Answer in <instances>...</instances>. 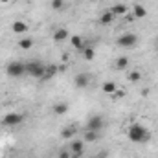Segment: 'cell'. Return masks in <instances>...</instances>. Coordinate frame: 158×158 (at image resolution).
Segmentation results:
<instances>
[{
    "instance_id": "obj_20",
    "label": "cell",
    "mask_w": 158,
    "mask_h": 158,
    "mask_svg": "<svg viewBox=\"0 0 158 158\" xmlns=\"http://www.w3.org/2000/svg\"><path fill=\"white\" fill-rule=\"evenodd\" d=\"M33 39H30V37H24V39H20L19 40V48L20 50H31L33 48Z\"/></svg>"
},
{
    "instance_id": "obj_18",
    "label": "cell",
    "mask_w": 158,
    "mask_h": 158,
    "mask_svg": "<svg viewBox=\"0 0 158 158\" xmlns=\"http://www.w3.org/2000/svg\"><path fill=\"white\" fill-rule=\"evenodd\" d=\"M127 66H129V57H125V55H121V57H118L114 61V68L116 70H125Z\"/></svg>"
},
{
    "instance_id": "obj_28",
    "label": "cell",
    "mask_w": 158,
    "mask_h": 158,
    "mask_svg": "<svg viewBox=\"0 0 158 158\" xmlns=\"http://www.w3.org/2000/svg\"><path fill=\"white\" fill-rule=\"evenodd\" d=\"M156 53H158V42H156Z\"/></svg>"
},
{
    "instance_id": "obj_10",
    "label": "cell",
    "mask_w": 158,
    "mask_h": 158,
    "mask_svg": "<svg viewBox=\"0 0 158 158\" xmlns=\"http://www.w3.org/2000/svg\"><path fill=\"white\" fill-rule=\"evenodd\" d=\"M132 17L138 19V20L145 19V17H147V9H145V6H143V4H134V6H132Z\"/></svg>"
},
{
    "instance_id": "obj_4",
    "label": "cell",
    "mask_w": 158,
    "mask_h": 158,
    "mask_svg": "<svg viewBox=\"0 0 158 158\" xmlns=\"http://www.w3.org/2000/svg\"><path fill=\"white\" fill-rule=\"evenodd\" d=\"M136 42H138V35L136 33H123L116 40V44L119 48H132V46H136Z\"/></svg>"
},
{
    "instance_id": "obj_25",
    "label": "cell",
    "mask_w": 158,
    "mask_h": 158,
    "mask_svg": "<svg viewBox=\"0 0 158 158\" xmlns=\"http://www.w3.org/2000/svg\"><path fill=\"white\" fill-rule=\"evenodd\" d=\"M57 158H72V153L70 151H59Z\"/></svg>"
},
{
    "instance_id": "obj_7",
    "label": "cell",
    "mask_w": 158,
    "mask_h": 158,
    "mask_svg": "<svg viewBox=\"0 0 158 158\" xmlns=\"http://www.w3.org/2000/svg\"><path fill=\"white\" fill-rule=\"evenodd\" d=\"M83 151H85V140H74L72 143H70V153L74 155V156H81L83 155Z\"/></svg>"
},
{
    "instance_id": "obj_2",
    "label": "cell",
    "mask_w": 158,
    "mask_h": 158,
    "mask_svg": "<svg viewBox=\"0 0 158 158\" xmlns=\"http://www.w3.org/2000/svg\"><path fill=\"white\" fill-rule=\"evenodd\" d=\"M44 68H46V64H42L40 61H30V63H26V74L35 79H40L44 76Z\"/></svg>"
},
{
    "instance_id": "obj_14",
    "label": "cell",
    "mask_w": 158,
    "mask_h": 158,
    "mask_svg": "<svg viewBox=\"0 0 158 158\" xmlns=\"http://www.w3.org/2000/svg\"><path fill=\"white\" fill-rule=\"evenodd\" d=\"M110 11L114 13V17H125L127 11H129V6H125V4H114L110 7Z\"/></svg>"
},
{
    "instance_id": "obj_3",
    "label": "cell",
    "mask_w": 158,
    "mask_h": 158,
    "mask_svg": "<svg viewBox=\"0 0 158 158\" xmlns=\"http://www.w3.org/2000/svg\"><path fill=\"white\" fill-rule=\"evenodd\" d=\"M6 74L9 77H22L26 74V63H20V61H13L7 64L6 68Z\"/></svg>"
},
{
    "instance_id": "obj_21",
    "label": "cell",
    "mask_w": 158,
    "mask_h": 158,
    "mask_svg": "<svg viewBox=\"0 0 158 158\" xmlns=\"http://www.w3.org/2000/svg\"><path fill=\"white\" fill-rule=\"evenodd\" d=\"M81 53H83V57H85L86 61H92V59L96 57V50H94V46H85V50H83Z\"/></svg>"
},
{
    "instance_id": "obj_23",
    "label": "cell",
    "mask_w": 158,
    "mask_h": 158,
    "mask_svg": "<svg viewBox=\"0 0 158 158\" xmlns=\"http://www.w3.org/2000/svg\"><path fill=\"white\" fill-rule=\"evenodd\" d=\"M50 6H52V9H53V11H61V9L66 6V2H64V0H52V2H50Z\"/></svg>"
},
{
    "instance_id": "obj_26",
    "label": "cell",
    "mask_w": 158,
    "mask_h": 158,
    "mask_svg": "<svg viewBox=\"0 0 158 158\" xmlns=\"http://www.w3.org/2000/svg\"><path fill=\"white\" fill-rule=\"evenodd\" d=\"M112 96H114V98H123V96H125V90H119V88H118Z\"/></svg>"
},
{
    "instance_id": "obj_27",
    "label": "cell",
    "mask_w": 158,
    "mask_h": 158,
    "mask_svg": "<svg viewBox=\"0 0 158 158\" xmlns=\"http://www.w3.org/2000/svg\"><path fill=\"white\" fill-rule=\"evenodd\" d=\"M11 0H0V4H9Z\"/></svg>"
},
{
    "instance_id": "obj_13",
    "label": "cell",
    "mask_w": 158,
    "mask_h": 158,
    "mask_svg": "<svg viewBox=\"0 0 158 158\" xmlns=\"http://www.w3.org/2000/svg\"><path fill=\"white\" fill-rule=\"evenodd\" d=\"M114 19H116L114 13H112L110 9H107L105 13H101V17H99V24H101V26H109V24L114 22Z\"/></svg>"
},
{
    "instance_id": "obj_8",
    "label": "cell",
    "mask_w": 158,
    "mask_h": 158,
    "mask_svg": "<svg viewBox=\"0 0 158 158\" xmlns=\"http://www.w3.org/2000/svg\"><path fill=\"white\" fill-rule=\"evenodd\" d=\"M11 31L17 33V35H24V33L28 31V22H26V20H15V22L11 24Z\"/></svg>"
},
{
    "instance_id": "obj_1",
    "label": "cell",
    "mask_w": 158,
    "mask_h": 158,
    "mask_svg": "<svg viewBox=\"0 0 158 158\" xmlns=\"http://www.w3.org/2000/svg\"><path fill=\"white\" fill-rule=\"evenodd\" d=\"M127 138L132 143H145V142L151 140V131L142 123H132L127 129Z\"/></svg>"
},
{
    "instance_id": "obj_19",
    "label": "cell",
    "mask_w": 158,
    "mask_h": 158,
    "mask_svg": "<svg viewBox=\"0 0 158 158\" xmlns=\"http://www.w3.org/2000/svg\"><path fill=\"white\" fill-rule=\"evenodd\" d=\"M101 90H103L105 94H110V96H112V94L118 90V86H116V83H114V81H107V83H103Z\"/></svg>"
},
{
    "instance_id": "obj_6",
    "label": "cell",
    "mask_w": 158,
    "mask_h": 158,
    "mask_svg": "<svg viewBox=\"0 0 158 158\" xmlns=\"http://www.w3.org/2000/svg\"><path fill=\"white\" fill-rule=\"evenodd\" d=\"M103 118L101 116H92V118H88V121H86V131H101L103 129Z\"/></svg>"
},
{
    "instance_id": "obj_24",
    "label": "cell",
    "mask_w": 158,
    "mask_h": 158,
    "mask_svg": "<svg viewBox=\"0 0 158 158\" xmlns=\"http://www.w3.org/2000/svg\"><path fill=\"white\" fill-rule=\"evenodd\" d=\"M127 79H129L131 83H138V81L142 79V72H138V70H132V72H129Z\"/></svg>"
},
{
    "instance_id": "obj_5",
    "label": "cell",
    "mask_w": 158,
    "mask_h": 158,
    "mask_svg": "<svg viewBox=\"0 0 158 158\" xmlns=\"http://www.w3.org/2000/svg\"><path fill=\"white\" fill-rule=\"evenodd\" d=\"M22 121H24V116L19 114V112H7V114L2 118V123H4L6 127H17V125H20Z\"/></svg>"
},
{
    "instance_id": "obj_15",
    "label": "cell",
    "mask_w": 158,
    "mask_h": 158,
    "mask_svg": "<svg viewBox=\"0 0 158 158\" xmlns=\"http://www.w3.org/2000/svg\"><path fill=\"white\" fill-rule=\"evenodd\" d=\"M70 44H72L76 50H79V52H83L85 46H86V44H85V39H83L81 35H72V37H70Z\"/></svg>"
},
{
    "instance_id": "obj_17",
    "label": "cell",
    "mask_w": 158,
    "mask_h": 158,
    "mask_svg": "<svg viewBox=\"0 0 158 158\" xmlns=\"http://www.w3.org/2000/svg\"><path fill=\"white\" fill-rule=\"evenodd\" d=\"M83 140H85V143H86V142H88V143L98 142V140H99V132H98V131H86L85 136H83Z\"/></svg>"
},
{
    "instance_id": "obj_16",
    "label": "cell",
    "mask_w": 158,
    "mask_h": 158,
    "mask_svg": "<svg viewBox=\"0 0 158 158\" xmlns=\"http://www.w3.org/2000/svg\"><path fill=\"white\" fill-rule=\"evenodd\" d=\"M66 112H68V103L59 101V103H55V105H53V114L63 116V114H66Z\"/></svg>"
},
{
    "instance_id": "obj_22",
    "label": "cell",
    "mask_w": 158,
    "mask_h": 158,
    "mask_svg": "<svg viewBox=\"0 0 158 158\" xmlns=\"http://www.w3.org/2000/svg\"><path fill=\"white\" fill-rule=\"evenodd\" d=\"M76 132H77V129H76V127H66V129H63V131H61V138H64V140L74 138V136H76Z\"/></svg>"
},
{
    "instance_id": "obj_11",
    "label": "cell",
    "mask_w": 158,
    "mask_h": 158,
    "mask_svg": "<svg viewBox=\"0 0 158 158\" xmlns=\"http://www.w3.org/2000/svg\"><path fill=\"white\" fill-rule=\"evenodd\" d=\"M68 37H70V31H68L66 28H57V30L53 31V40H55V42H64Z\"/></svg>"
},
{
    "instance_id": "obj_12",
    "label": "cell",
    "mask_w": 158,
    "mask_h": 158,
    "mask_svg": "<svg viewBox=\"0 0 158 158\" xmlns=\"http://www.w3.org/2000/svg\"><path fill=\"white\" fill-rule=\"evenodd\" d=\"M88 83H90V76H88V74H77L76 79H74V85H76L77 88H86Z\"/></svg>"
},
{
    "instance_id": "obj_9",
    "label": "cell",
    "mask_w": 158,
    "mask_h": 158,
    "mask_svg": "<svg viewBox=\"0 0 158 158\" xmlns=\"http://www.w3.org/2000/svg\"><path fill=\"white\" fill-rule=\"evenodd\" d=\"M57 72H59V66H57V64H46L44 76L40 77V81H50V79H53L57 76Z\"/></svg>"
}]
</instances>
